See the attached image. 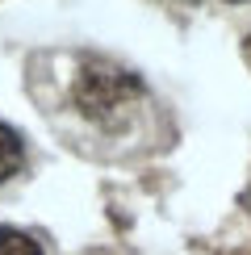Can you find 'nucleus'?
Segmentation results:
<instances>
[{
  "label": "nucleus",
  "instance_id": "nucleus-1",
  "mask_svg": "<svg viewBox=\"0 0 251 255\" xmlns=\"http://www.w3.org/2000/svg\"><path fill=\"white\" fill-rule=\"evenodd\" d=\"M138 97H142V80L134 76L130 67H122V63H113V59H97V55L80 63L76 84H71L76 109L88 122L105 126V130L126 126V118H130V109H134Z\"/></svg>",
  "mask_w": 251,
  "mask_h": 255
},
{
  "label": "nucleus",
  "instance_id": "nucleus-2",
  "mask_svg": "<svg viewBox=\"0 0 251 255\" xmlns=\"http://www.w3.org/2000/svg\"><path fill=\"white\" fill-rule=\"evenodd\" d=\"M21 167H25V142H21V134L13 130V126L0 122V184L13 180Z\"/></svg>",
  "mask_w": 251,
  "mask_h": 255
},
{
  "label": "nucleus",
  "instance_id": "nucleus-3",
  "mask_svg": "<svg viewBox=\"0 0 251 255\" xmlns=\"http://www.w3.org/2000/svg\"><path fill=\"white\" fill-rule=\"evenodd\" d=\"M0 255H42V247L25 235V230L0 226Z\"/></svg>",
  "mask_w": 251,
  "mask_h": 255
},
{
  "label": "nucleus",
  "instance_id": "nucleus-4",
  "mask_svg": "<svg viewBox=\"0 0 251 255\" xmlns=\"http://www.w3.org/2000/svg\"><path fill=\"white\" fill-rule=\"evenodd\" d=\"M243 59H247V67H251V34L243 38Z\"/></svg>",
  "mask_w": 251,
  "mask_h": 255
},
{
  "label": "nucleus",
  "instance_id": "nucleus-5",
  "mask_svg": "<svg viewBox=\"0 0 251 255\" xmlns=\"http://www.w3.org/2000/svg\"><path fill=\"white\" fill-rule=\"evenodd\" d=\"M84 255H113V251H101V247H92V251H84Z\"/></svg>",
  "mask_w": 251,
  "mask_h": 255
},
{
  "label": "nucleus",
  "instance_id": "nucleus-6",
  "mask_svg": "<svg viewBox=\"0 0 251 255\" xmlns=\"http://www.w3.org/2000/svg\"><path fill=\"white\" fill-rule=\"evenodd\" d=\"M230 4H243V0H230Z\"/></svg>",
  "mask_w": 251,
  "mask_h": 255
}]
</instances>
